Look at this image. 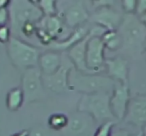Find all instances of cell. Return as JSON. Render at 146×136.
<instances>
[{"mask_svg": "<svg viewBox=\"0 0 146 136\" xmlns=\"http://www.w3.org/2000/svg\"><path fill=\"white\" fill-rule=\"evenodd\" d=\"M115 126V122L113 120L103 122L94 132L93 136H111L112 130Z\"/></svg>", "mask_w": 146, "mask_h": 136, "instance_id": "44dd1931", "label": "cell"}, {"mask_svg": "<svg viewBox=\"0 0 146 136\" xmlns=\"http://www.w3.org/2000/svg\"><path fill=\"white\" fill-rule=\"evenodd\" d=\"M105 65L107 67L108 75L114 81L122 84H128V61L123 57H115L105 60Z\"/></svg>", "mask_w": 146, "mask_h": 136, "instance_id": "30bf717a", "label": "cell"}, {"mask_svg": "<svg viewBox=\"0 0 146 136\" xmlns=\"http://www.w3.org/2000/svg\"><path fill=\"white\" fill-rule=\"evenodd\" d=\"M9 39V28L7 26H0V42L8 43Z\"/></svg>", "mask_w": 146, "mask_h": 136, "instance_id": "cb8c5ba5", "label": "cell"}, {"mask_svg": "<svg viewBox=\"0 0 146 136\" xmlns=\"http://www.w3.org/2000/svg\"><path fill=\"white\" fill-rule=\"evenodd\" d=\"M110 94L105 91L84 94L78 103V110L87 113L95 121H110L114 119L110 108Z\"/></svg>", "mask_w": 146, "mask_h": 136, "instance_id": "6da1fadb", "label": "cell"}, {"mask_svg": "<svg viewBox=\"0 0 146 136\" xmlns=\"http://www.w3.org/2000/svg\"><path fill=\"white\" fill-rule=\"evenodd\" d=\"M7 4H8V2L6 0H0V8H5Z\"/></svg>", "mask_w": 146, "mask_h": 136, "instance_id": "f546056e", "label": "cell"}, {"mask_svg": "<svg viewBox=\"0 0 146 136\" xmlns=\"http://www.w3.org/2000/svg\"><path fill=\"white\" fill-rule=\"evenodd\" d=\"M8 19V10L7 8H0V26H4Z\"/></svg>", "mask_w": 146, "mask_h": 136, "instance_id": "4316f807", "label": "cell"}, {"mask_svg": "<svg viewBox=\"0 0 146 136\" xmlns=\"http://www.w3.org/2000/svg\"><path fill=\"white\" fill-rule=\"evenodd\" d=\"M39 66L45 75L51 76L58 71L60 66V56L56 52H46L39 57Z\"/></svg>", "mask_w": 146, "mask_h": 136, "instance_id": "5bb4252c", "label": "cell"}, {"mask_svg": "<svg viewBox=\"0 0 146 136\" xmlns=\"http://www.w3.org/2000/svg\"><path fill=\"white\" fill-rule=\"evenodd\" d=\"M22 87L24 99L27 101H32L40 98L43 91L40 69L32 67L25 70L22 77Z\"/></svg>", "mask_w": 146, "mask_h": 136, "instance_id": "ba28073f", "label": "cell"}, {"mask_svg": "<svg viewBox=\"0 0 146 136\" xmlns=\"http://www.w3.org/2000/svg\"><path fill=\"white\" fill-rule=\"evenodd\" d=\"M66 71L67 69H60L53 75L49 76V87L53 90L64 89L66 85Z\"/></svg>", "mask_w": 146, "mask_h": 136, "instance_id": "ac0fdd59", "label": "cell"}, {"mask_svg": "<svg viewBox=\"0 0 146 136\" xmlns=\"http://www.w3.org/2000/svg\"><path fill=\"white\" fill-rule=\"evenodd\" d=\"M144 50L146 51V40H145V42H144Z\"/></svg>", "mask_w": 146, "mask_h": 136, "instance_id": "d6a6232c", "label": "cell"}, {"mask_svg": "<svg viewBox=\"0 0 146 136\" xmlns=\"http://www.w3.org/2000/svg\"><path fill=\"white\" fill-rule=\"evenodd\" d=\"M101 39L104 43V46L109 50L115 51L122 45V39L119 33L115 30L112 31H105L101 36Z\"/></svg>", "mask_w": 146, "mask_h": 136, "instance_id": "9a60e30c", "label": "cell"}, {"mask_svg": "<svg viewBox=\"0 0 146 136\" xmlns=\"http://www.w3.org/2000/svg\"><path fill=\"white\" fill-rule=\"evenodd\" d=\"M69 118L65 114L62 113H56L52 114L48 119V124L53 130H63L68 124Z\"/></svg>", "mask_w": 146, "mask_h": 136, "instance_id": "ffe728a7", "label": "cell"}, {"mask_svg": "<svg viewBox=\"0 0 146 136\" xmlns=\"http://www.w3.org/2000/svg\"><path fill=\"white\" fill-rule=\"evenodd\" d=\"M90 37V33L83 38L81 41H79L78 43H76L75 45H73L70 48L69 51V55H70L71 59L74 62V64L76 65L78 69L81 71L85 72V73H95L94 71L90 70L86 65V60H85V52H86V44L87 41Z\"/></svg>", "mask_w": 146, "mask_h": 136, "instance_id": "7c38bea8", "label": "cell"}, {"mask_svg": "<svg viewBox=\"0 0 146 136\" xmlns=\"http://www.w3.org/2000/svg\"><path fill=\"white\" fill-rule=\"evenodd\" d=\"M130 91L128 84L116 82L112 94L110 96V108L114 118L123 120L130 102Z\"/></svg>", "mask_w": 146, "mask_h": 136, "instance_id": "8992f818", "label": "cell"}, {"mask_svg": "<svg viewBox=\"0 0 146 136\" xmlns=\"http://www.w3.org/2000/svg\"><path fill=\"white\" fill-rule=\"evenodd\" d=\"M88 18V13L82 2H74L65 10V22L70 27H75L81 24Z\"/></svg>", "mask_w": 146, "mask_h": 136, "instance_id": "4fadbf2b", "label": "cell"}, {"mask_svg": "<svg viewBox=\"0 0 146 136\" xmlns=\"http://www.w3.org/2000/svg\"><path fill=\"white\" fill-rule=\"evenodd\" d=\"M10 13L13 29L20 33L25 25L33 24L35 21L39 20L43 12L40 7L28 1H16L11 4Z\"/></svg>", "mask_w": 146, "mask_h": 136, "instance_id": "277c9868", "label": "cell"}, {"mask_svg": "<svg viewBox=\"0 0 146 136\" xmlns=\"http://www.w3.org/2000/svg\"><path fill=\"white\" fill-rule=\"evenodd\" d=\"M101 34L96 32L95 29L91 30L90 37L86 44L85 60L86 65L90 70L96 72L101 71L103 64H105L104 59V43L101 39Z\"/></svg>", "mask_w": 146, "mask_h": 136, "instance_id": "5b68a950", "label": "cell"}, {"mask_svg": "<svg viewBox=\"0 0 146 136\" xmlns=\"http://www.w3.org/2000/svg\"><path fill=\"white\" fill-rule=\"evenodd\" d=\"M111 136H132L127 129L124 128H113Z\"/></svg>", "mask_w": 146, "mask_h": 136, "instance_id": "484cf974", "label": "cell"}, {"mask_svg": "<svg viewBox=\"0 0 146 136\" xmlns=\"http://www.w3.org/2000/svg\"><path fill=\"white\" fill-rule=\"evenodd\" d=\"M122 19L123 17H121V15L118 14L116 11L108 8L107 6L101 7V9L98 10L97 13L94 15V21L107 31L115 30L117 27H119Z\"/></svg>", "mask_w": 146, "mask_h": 136, "instance_id": "8fae6325", "label": "cell"}, {"mask_svg": "<svg viewBox=\"0 0 146 136\" xmlns=\"http://www.w3.org/2000/svg\"><path fill=\"white\" fill-rule=\"evenodd\" d=\"M39 7L42 10V12L46 13L48 16H53L56 12L54 1H40Z\"/></svg>", "mask_w": 146, "mask_h": 136, "instance_id": "7402d4cb", "label": "cell"}, {"mask_svg": "<svg viewBox=\"0 0 146 136\" xmlns=\"http://www.w3.org/2000/svg\"><path fill=\"white\" fill-rule=\"evenodd\" d=\"M139 17V19H140V21L142 22V24L145 26V28H146V13H144V14H142V15H140V16H138Z\"/></svg>", "mask_w": 146, "mask_h": 136, "instance_id": "f1b7e54d", "label": "cell"}, {"mask_svg": "<svg viewBox=\"0 0 146 136\" xmlns=\"http://www.w3.org/2000/svg\"><path fill=\"white\" fill-rule=\"evenodd\" d=\"M144 13H146V0H139V1H137L135 14L137 16H140Z\"/></svg>", "mask_w": 146, "mask_h": 136, "instance_id": "d4e9b609", "label": "cell"}, {"mask_svg": "<svg viewBox=\"0 0 146 136\" xmlns=\"http://www.w3.org/2000/svg\"><path fill=\"white\" fill-rule=\"evenodd\" d=\"M122 44L132 52L141 53L146 40V28L136 14H126L119 26Z\"/></svg>", "mask_w": 146, "mask_h": 136, "instance_id": "7a4b0ae2", "label": "cell"}, {"mask_svg": "<svg viewBox=\"0 0 146 136\" xmlns=\"http://www.w3.org/2000/svg\"><path fill=\"white\" fill-rule=\"evenodd\" d=\"M141 132H142V136H146V125L144 127H142Z\"/></svg>", "mask_w": 146, "mask_h": 136, "instance_id": "4dcf8cb0", "label": "cell"}, {"mask_svg": "<svg viewBox=\"0 0 146 136\" xmlns=\"http://www.w3.org/2000/svg\"><path fill=\"white\" fill-rule=\"evenodd\" d=\"M93 121L95 120L87 113H84L83 115L76 114L68 120L64 131H66L67 135L71 136H87V133L92 129Z\"/></svg>", "mask_w": 146, "mask_h": 136, "instance_id": "9c48e42d", "label": "cell"}, {"mask_svg": "<svg viewBox=\"0 0 146 136\" xmlns=\"http://www.w3.org/2000/svg\"><path fill=\"white\" fill-rule=\"evenodd\" d=\"M28 135H29L28 131H27V130H23V131L18 132V133H15L11 136H28Z\"/></svg>", "mask_w": 146, "mask_h": 136, "instance_id": "83f0119b", "label": "cell"}, {"mask_svg": "<svg viewBox=\"0 0 146 136\" xmlns=\"http://www.w3.org/2000/svg\"><path fill=\"white\" fill-rule=\"evenodd\" d=\"M137 1L136 0H124L122 1V8L127 14H135Z\"/></svg>", "mask_w": 146, "mask_h": 136, "instance_id": "603a6c76", "label": "cell"}, {"mask_svg": "<svg viewBox=\"0 0 146 136\" xmlns=\"http://www.w3.org/2000/svg\"><path fill=\"white\" fill-rule=\"evenodd\" d=\"M123 120L136 127L146 125V94H139L130 99Z\"/></svg>", "mask_w": 146, "mask_h": 136, "instance_id": "52a82bcc", "label": "cell"}, {"mask_svg": "<svg viewBox=\"0 0 146 136\" xmlns=\"http://www.w3.org/2000/svg\"><path fill=\"white\" fill-rule=\"evenodd\" d=\"M132 136H142V132L139 131V132H137V133L134 134V135H132Z\"/></svg>", "mask_w": 146, "mask_h": 136, "instance_id": "1f68e13d", "label": "cell"}, {"mask_svg": "<svg viewBox=\"0 0 146 136\" xmlns=\"http://www.w3.org/2000/svg\"><path fill=\"white\" fill-rule=\"evenodd\" d=\"M85 32L86 31L84 28L77 29V30L73 33V34L71 35L67 40H65L64 42L55 44L53 47H54V48H57V49H65V48H68V47L73 46V45H75L76 43H78L79 41H81L83 38H85L86 37Z\"/></svg>", "mask_w": 146, "mask_h": 136, "instance_id": "d6986e66", "label": "cell"}, {"mask_svg": "<svg viewBox=\"0 0 146 136\" xmlns=\"http://www.w3.org/2000/svg\"><path fill=\"white\" fill-rule=\"evenodd\" d=\"M23 99H24V94L21 88H14L10 90L6 97V105L8 109L17 110L23 103Z\"/></svg>", "mask_w": 146, "mask_h": 136, "instance_id": "2e32d148", "label": "cell"}, {"mask_svg": "<svg viewBox=\"0 0 146 136\" xmlns=\"http://www.w3.org/2000/svg\"><path fill=\"white\" fill-rule=\"evenodd\" d=\"M7 52L12 63L20 69H29L37 67L39 53L35 47L14 37H11L7 43Z\"/></svg>", "mask_w": 146, "mask_h": 136, "instance_id": "3957f363", "label": "cell"}, {"mask_svg": "<svg viewBox=\"0 0 146 136\" xmlns=\"http://www.w3.org/2000/svg\"><path fill=\"white\" fill-rule=\"evenodd\" d=\"M44 27L45 32L50 37H53L62 30V22H61L60 18L55 16V15L48 16V18L44 22Z\"/></svg>", "mask_w": 146, "mask_h": 136, "instance_id": "e0dca14e", "label": "cell"}]
</instances>
